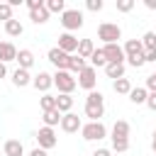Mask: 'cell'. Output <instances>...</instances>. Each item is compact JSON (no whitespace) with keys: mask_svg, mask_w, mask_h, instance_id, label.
<instances>
[{"mask_svg":"<svg viewBox=\"0 0 156 156\" xmlns=\"http://www.w3.org/2000/svg\"><path fill=\"white\" fill-rule=\"evenodd\" d=\"M102 93L100 90H90L85 95V117L90 122H100V117L105 115V102H102Z\"/></svg>","mask_w":156,"mask_h":156,"instance_id":"1","label":"cell"},{"mask_svg":"<svg viewBox=\"0 0 156 156\" xmlns=\"http://www.w3.org/2000/svg\"><path fill=\"white\" fill-rule=\"evenodd\" d=\"M122 49H124V58H127L129 66H134V68L144 66V46H141L139 39H127V44Z\"/></svg>","mask_w":156,"mask_h":156,"instance_id":"2","label":"cell"},{"mask_svg":"<svg viewBox=\"0 0 156 156\" xmlns=\"http://www.w3.org/2000/svg\"><path fill=\"white\" fill-rule=\"evenodd\" d=\"M54 85L58 88V95H71V93L78 88L76 76L68 73V71H56V73H54Z\"/></svg>","mask_w":156,"mask_h":156,"instance_id":"3","label":"cell"},{"mask_svg":"<svg viewBox=\"0 0 156 156\" xmlns=\"http://www.w3.org/2000/svg\"><path fill=\"white\" fill-rule=\"evenodd\" d=\"M61 24L66 32H76L83 27V12L80 10H73V7H66L63 15H61Z\"/></svg>","mask_w":156,"mask_h":156,"instance_id":"4","label":"cell"},{"mask_svg":"<svg viewBox=\"0 0 156 156\" xmlns=\"http://www.w3.org/2000/svg\"><path fill=\"white\" fill-rule=\"evenodd\" d=\"M80 134H83L85 141H100V139L107 136V127L102 122H88V124L80 127Z\"/></svg>","mask_w":156,"mask_h":156,"instance_id":"5","label":"cell"},{"mask_svg":"<svg viewBox=\"0 0 156 156\" xmlns=\"http://www.w3.org/2000/svg\"><path fill=\"white\" fill-rule=\"evenodd\" d=\"M119 37H122V29H119V24H115V22H102V24L98 27V39H102L105 44H117Z\"/></svg>","mask_w":156,"mask_h":156,"instance_id":"6","label":"cell"},{"mask_svg":"<svg viewBox=\"0 0 156 156\" xmlns=\"http://www.w3.org/2000/svg\"><path fill=\"white\" fill-rule=\"evenodd\" d=\"M34 139H37L39 149H44V151H49V149H54V146L58 144V139H56V132H54L51 127H41V129L34 134Z\"/></svg>","mask_w":156,"mask_h":156,"instance_id":"7","label":"cell"},{"mask_svg":"<svg viewBox=\"0 0 156 156\" xmlns=\"http://www.w3.org/2000/svg\"><path fill=\"white\" fill-rule=\"evenodd\" d=\"M76 83L83 88V90H95V83H98V71L93 68V66H85L80 73H78V78H76Z\"/></svg>","mask_w":156,"mask_h":156,"instance_id":"8","label":"cell"},{"mask_svg":"<svg viewBox=\"0 0 156 156\" xmlns=\"http://www.w3.org/2000/svg\"><path fill=\"white\" fill-rule=\"evenodd\" d=\"M102 51H105L107 63H124V61H127V58H124V49H122L119 44H105Z\"/></svg>","mask_w":156,"mask_h":156,"instance_id":"9","label":"cell"},{"mask_svg":"<svg viewBox=\"0 0 156 156\" xmlns=\"http://www.w3.org/2000/svg\"><path fill=\"white\" fill-rule=\"evenodd\" d=\"M83 127V122H80V117L76 115V112H66L63 117H61V129L66 132V134H73V132H78Z\"/></svg>","mask_w":156,"mask_h":156,"instance_id":"10","label":"cell"},{"mask_svg":"<svg viewBox=\"0 0 156 156\" xmlns=\"http://www.w3.org/2000/svg\"><path fill=\"white\" fill-rule=\"evenodd\" d=\"M49 61L56 66V71H66L68 68V54H63L58 46H54V49H49Z\"/></svg>","mask_w":156,"mask_h":156,"instance_id":"11","label":"cell"},{"mask_svg":"<svg viewBox=\"0 0 156 156\" xmlns=\"http://www.w3.org/2000/svg\"><path fill=\"white\" fill-rule=\"evenodd\" d=\"M58 49L63 51V54H73V51H78V39L71 34V32H63L61 37H58Z\"/></svg>","mask_w":156,"mask_h":156,"instance_id":"12","label":"cell"},{"mask_svg":"<svg viewBox=\"0 0 156 156\" xmlns=\"http://www.w3.org/2000/svg\"><path fill=\"white\" fill-rule=\"evenodd\" d=\"M32 85H34L37 90H41V93H49V88L54 85V76L46 73V71H39V73L32 78Z\"/></svg>","mask_w":156,"mask_h":156,"instance_id":"13","label":"cell"},{"mask_svg":"<svg viewBox=\"0 0 156 156\" xmlns=\"http://www.w3.org/2000/svg\"><path fill=\"white\" fill-rule=\"evenodd\" d=\"M17 58V46L12 41H0V61L2 63H10Z\"/></svg>","mask_w":156,"mask_h":156,"instance_id":"14","label":"cell"},{"mask_svg":"<svg viewBox=\"0 0 156 156\" xmlns=\"http://www.w3.org/2000/svg\"><path fill=\"white\" fill-rule=\"evenodd\" d=\"M129 122L127 119H117L115 124H112V136L110 139H129Z\"/></svg>","mask_w":156,"mask_h":156,"instance_id":"15","label":"cell"},{"mask_svg":"<svg viewBox=\"0 0 156 156\" xmlns=\"http://www.w3.org/2000/svg\"><path fill=\"white\" fill-rule=\"evenodd\" d=\"M2 151H5V156H24V146L20 139H7L2 144Z\"/></svg>","mask_w":156,"mask_h":156,"instance_id":"16","label":"cell"},{"mask_svg":"<svg viewBox=\"0 0 156 156\" xmlns=\"http://www.w3.org/2000/svg\"><path fill=\"white\" fill-rule=\"evenodd\" d=\"M15 61L20 63V68L29 71V68L34 66V54H32L29 49H20V51H17V58H15Z\"/></svg>","mask_w":156,"mask_h":156,"instance_id":"17","label":"cell"},{"mask_svg":"<svg viewBox=\"0 0 156 156\" xmlns=\"http://www.w3.org/2000/svg\"><path fill=\"white\" fill-rule=\"evenodd\" d=\"M12 83H15L17 88H27V85L32 83V76H29V71H24V68H17V71L12 73Z\"/></svg>","mask_w":156,"mask_h":156,"instance_id":"18","label":"cell"},{"mask_svg":"<svg viewBox=\"0 0 156 156\" xmlns=\"http://www.w3.org/2000/svg\"><path fill=\"white\" fill-rule=\"evenodd\" d=\"M93 51H95L93 39H78V56H80V58H90Z\"/></svg>","mask_w":156,"mask_h":156,"instance_id":"19","label":"cell"},{"mask_svg":"<svg viewBox=\"0 0 156 156\" xmlns=\"http://www.w3.org/2000/svg\"><path fill=\"white\" fill-rule=\"evenodd\" d=\"M85 66H88L85 58H80L78 54H71V56H68V68H66V71H68V73H80Z\"/></svg>","mask_w":156,"mask_h":156,"instance_id":"20","label":"cell"},{"mask_svg":"<svg viewBox=\"0 0 156 156\" xmlns=\"http://www.w3.org/2000/svg\"><path fill=\"white\" fill-rule=\"evenodd\" d=\"M61 117H63V115H61V112L54 107V110L44 112V117H41V119H44V127H51V129H54L56 124H61Z\"/></svg>","mask_w":156,"mask_h":156,"instance_id":"21","label":"cell"},{"mask_svg":"<svg viewBox=\"0 0 156 156\" xmlns=\"http://www.w3.org/2000/svg\"><path fill=\"white\" fill-rule=\"evenodd\" d=\"M88 61H90V66H93L95 71L107 66V58H105V51H102V49H95V51H93V56H90Z\"/></svg>","mask_w":156,"mask_h":156,"instance_id":"22","label":"cell"},{"mask_svg":"<svg viewBox=\"0 0 156 156\" xmlns=\"http://www.w3.org/2000/svg\"><path fill=\"white\" fill-rule=\"evenodd\" d=\"M105 73H107V78H112V80L124 78V63H107V66H105Z\"/></svg>","mask_w":156,"mask_h":156,"instance_id":"23","label":"cell"},{"mask_svg":"<svg viewBox=\"0 0 156 156\" xmlns=\"http://www.w3.org/2000/svg\"><path fill=\"white\" fill-rule=\"evenodd\" d=\"M146 95H149L146 88H132V90H129V100H132L134 105H146Z\"/></svg>","mask_w":156,"mask_h":156,"instance_id":"24","label":"cell"},{"mask_svg":"<svg viewBox=\"0 0 156 156\" xmlns=\"http://www.w3.org/2000/svg\"><path fill=\"white\" fill-rule=\"evenodd\" d=\"M71 107H73V98H71V95H56V110H58L61 115L71 112Z\"/></svg>","mask_w":156,"mask_h":156,"instance_id":"25","label":"cell"},{"mask_svg":"<svg viewBox=\"0 0 156 156\" xmlns=\"http://www.w3.org/2000/svg\"><path fill=\"white\" fill-rule=\"evenodd\" d=\"M5 32H7L10 37H20V34L24 32V27H22V22H20V20H15V17H12V20H7V22H5Z\"/></svg>","mask_w":156,"mask_h":156,"instance_id":"26","label":"cell"},{"mask_svg":"<svg viewBox=\"0 0 156 156\" xmlns=\"http://www.w3.org/2000/svg\"><path fill=\"white\" fill-rule=\"evenodd\" d=\"M29 20H32L34 24H44V22L49 20V10H46L44 5H41L39 10H32V12H29Z\"/></svg>","mask_w":156,"mask_h":156,"instance_id":"27","label":"cell"},{"mask_svg":"<svg viewBox=\"0 0 156 156\" xmlns=\"http://www.w3.org/2000/svg\"><path fill=\"white\" fill-rule=\"evenodd\" d=\"M112 90H115V93H119V95H129V90H132L129 78H117V80L112 83Z\"/></svg>","mask_w":156,"mask_h":156,"instance_id":"28","label":"cell"},{"mask_svg":"<svg viewBox=\"0 0 156 156\" xmlns=\"http://www.w3.org/2000/svg\"><path fill=\"white\" fill-rule=\"evenodd\" d=\"M139 41H141L144 51H156V32H146Z\"/></svg>","mask_w":156,"mask_h":156,"instance_id":"29","label":"cell"},{"mask_svg":"<svg viewBox=\"0 0 156 156\" xmlns=\"http://www.w3.org/2000/svg\"><path fill=\"white\" fill-rule=\"evenodd\" d=\"M44 7L49 10V15H51V12H58V15H63V10H66V2H63V0H46V2H44Z\"/></svg>","mask_w":156,"mask_h":156,"instance_id":"30","label":"cell"},{"mask_svg":"<svg viewBox=\"0 0 156 156\" xmlns=\"http://www.w3.org/2000/svg\"><path fill=\"white\" fill-rule=\"evenodd\" d=\"M39 105H41V112H49V110H54V107H56V98H54V95H49V93H44V95H41V100H39Z\"/></svg>","mask_w":156,"mask_h":156,"instance_id":"31","label":"cell"},{"mask_svg":"<svg viewBox=\"0 0 156 156\" xmlns=\"http://www.w3.org/2000/svg\"><path fill=\"white\" fill-rule=\"evenodd\" d=\"M129 149V139H112V149L110 151H117V154H124Z\"/></svg>","mask_w":156,"mask_h":156,"instance_id":"32","label":"cell"},{"mask_svg":"<svg viewBox=\"0 0 156 156\" xmlns=\"http://www.w3.org/2000/svg\"><path fill=\"white\" fill-rule=\"evenodd\" d=\"M12 10H15V7H12L10 2H0V20H2V22L12 20Z\"/></svg>","mask_w":156,"mask_h":156,"instance_id":"33","label":"cell"},{"mask_svg":"<svg viewBox=\"0 0 156 156\" xmlns=\"http://www.w3.org/2000/svg\"><path fill=\"white\" fill-rule=\"evenodd\" d=\"M134 10V0H117V12H132Z\"/></svg>","mask_w":156,"mask_h":156,"instance_id":"34","label":"cell"},{"mask_svg":"<svg viewBox=\"0 0 156 156\" xmlns=\"http://www.w3.org/2000/svg\"><path fill=\"white\" fill-rule=\"evenodd\" d=\"M102 5H105L102 0H85V7H88L90 12H100V10H102Z\"/></svg>","mask_w":156,"mask_h":156,"instance_id":"35","label":"cell"},{"mask_svg":"<svg viewBox=\"0 0 156 156\" xmlns=\"http://www.w3.org/2000/svg\"><path fill=\"white\" fill-rule=\"evenodd\" d=\"M146 90H149V93H156V76H154V73L146 78Z\"/></svg>","mask_w":156,"mask_h":156,"instance_id":"36","label":"cell"},{"mask_svg":"<svg viewBox=\"0 0 156 156\" xmlns=\"http://www.w3.org/2000/svg\"><path fill=\"white\" fill-rule=\"evenodd\" d=\"M146 107L156 112V93H149V95H146Z\"/></svg>","mask_w":156,"mask_h":156,"instance_id":"37","label":"cell"},{"mask_svg":"<svg viewBox=\"0 0 156 156\" xmlns=\"http://www.w3.org/2000/svg\"><path fill=\"white\" fill-rule=\"evenodd\" d=\"M41 5H44V0H27V7H29V12H32V10H39Z\"/></svg>","mask_w":156,"mask_h":156,"instance_id":"38","label":"cell"},{"mask_svg":"<svg viewBox=\"0 0 156 156\" xmlns=\"http://www.w3.org/2000/svg\"><path fill=\"white\" fill-rule=\"evenodd\" d=\"M144 63H156V51H144Z\"/></svg>","mask_w":156,"mask_h":156,"instance_id":"39","label":"cell"},{"mask_svg":"<svg viewBox=\"0 0 156 156\" xmlns=\"http://www.w3.org/2000/svg\"><path fill=\"white\" fill-rule=\"evenodd\" d=\"M93 156H112V151H110V149H95Z\"/></svg>","mask_w":156,"mask_h":156,"instance_id":"40","label":"cell"},{"mask_svg":"<svg viewBox=\"0 0 156 156\" xmlns=\"http://www.w3.org/2000/svg\"><path fill=\"white\" fill-rule=\"evenodd\" d=\"M29 156H49V154H46L44 149H39V146H37V149H32V151H29Z\"/></svg>","mask_w":156,"mask_h":156,"instance_id":"41","label":"cell"},{"mask_svg":"<svg viewBox=\"0 0 156 156\" xmlns=\"http://www.w3.org/2000/svg\"><path fill=\"white\" fill-rule=\"evenodd\" d=\"M144 5H146L149 10H156V0H144Z\"/></svg>","mask_w":156,"mask_h":156,"instance_id":"42","label":"cell"},{"mask_svg":"<svg viewBox=\"0 0 156 156\" xmlns=\"http://www.w3.org/2000/svg\"><path fill=\"white\" fill-rule=\"evenodd\" d=\"M5 76H7V66L0 61V78H5Z\"/></svg>","mask_w":156,"mask_h":156,"instance_id":"43","label":"cell"},{"mask_svg":"<svg viewBox=\"0 0 156 156\" xmlns=\"http://www.w3.org/2000/svg\"><path fill=\"white\" fill-rule=\"evenodd\" d=\"M151 149H154V154H156V132H154V139H151Z\"/></svg>","mask_w":156,"mask_h":156,"instance_id":"44","label":"cell"},{"mask_svg":"<svg viewBox=\"0 0 156 156\" xmlns=\"http://www.w3.org/2000/svg\"><path fill=\"white\" fill-rule=\"evenodd\" d=\"M154 76H156V71H154Z\"/></svg>","mask_w":156,"mask_h":156,"instance_id":"45","label":"cell"}]
</instances>
